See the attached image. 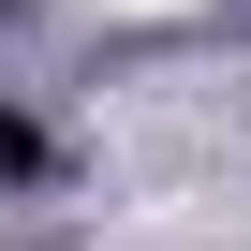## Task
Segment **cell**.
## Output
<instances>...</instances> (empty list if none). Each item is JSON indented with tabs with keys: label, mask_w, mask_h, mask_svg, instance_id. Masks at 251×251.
Listing matches in <instances>:
<instances>
[{
	"label": "cell",
	"mask_w": 251,
	"mask_h": 251,
	"mask_svg": "<svg viewBox=\"0 0 251 251\" xmlns=\"http://www.w3.org/2000/svg\"><path fill=\"white\" fill-rule=\"evenodd\" d=\"M103 15H177V0H103Z\"/></svg>",
	"instance_id": "obj_1"
}]
</instances>
